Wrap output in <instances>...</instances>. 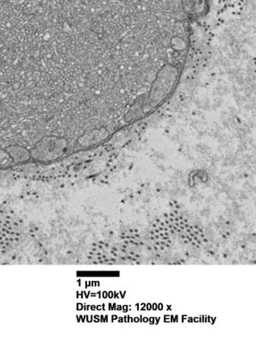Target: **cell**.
<instances>
[{
  "label": "cell",
  "mask_w": 256,
  "mask_h": 337,
  "mask_svg": "<svg viewBox=\"0 0 256 337\" xmlns=\"http://www.w3.org/2000/svg\"><path fill=\"white\" fill-rule=\"evenodd\" d=\"M66 139L61 136L47 135L35 142L30 151V156L38 162H49L64 153L66 149Z\"/></svg>",
  "instance_id": "1"
},
{
  "label": "cell",
  "mask_w": 256,
  "mask_h": 337,
  "mask_svg": "<svg viewBox=\"0 0 256 337\" xmlns=\"http://www.w3.org/2000/svg\"><path fill=\"white\" fill-rule=\"evenodd\" d=\"M6 150L12 156L14 163H23L28 162L31 158L30 151L20 145H11L6 147Z\"/></svg>",
  "instance_id": "2"
},
{
  "label": "cell",
  "mask_w": 256,
  "mask_h": 337,
  "mask_svg": "<svg viewBox=\"0 0 256 337\" xmlns=\"http://www.w3.org/2000/svg\"><path fill=\"white\" fill-rule=\"evenodd\" d=\"M169 222H174V219H173V218H170V219H169Z\"/></svg>",
  "instance_id": "3"
},
{
  "label": "cell",
  "mask_w": 256,
  "mask_h": 337,
  "mask_svg": "<svg viewBox=\"0 0 256 337\" xmlns=\"http://www.w3.org/2000/svg\"><path fill=\"white\" fill-rule=\"evenodd\" d=\"M156 245L161 246V242H156Z\"/></svg>",
  "instance_id": "4"
},
{
  "label": "cell",
  "mask_w": 256,
  "mask_h": 337,
  "mask_svg": "<svg viewBox=\"0 0 256 337\" xmlns=\"http://www.w3.org/2000/svg\"><path fill=\"white\" fill-rule=\"evenodd\" d=\"M156 222H161V220L160 219H156Z\"/></svg>",
  "instance_id": "5"
},
{
  "label": "cell",
  "mask_w": 256,
  "mask_h": 337,
  "mask_svg": "<svg viewBox=\"0 0 256 337\" xmlns=\"http://www.w3.org/2000/svg\"><path fill=\"white\" fill-rule=\"evenodd\" d=\"M161 244H162V245H166V242H161Z\"/></svg>",
  "instance_id": "6"
},
{
  "label": "cell",
  "mask_w": 256,
  "mask_h": 337,
  "mask_svg": "<svg viewBox=\"0 0 256 337\" xmlns=\"http://www.w3.org/2000/svg\"><path fill=\"white\" fill-rule=\"evenodd\" d=\"M170 216H173H173H174V214H173V212H172V213H170Z\"/></svg>",
  "instance_id": "7"
},
{
  "label": "cell",
  "mask_w": 256,
  "mask_h": 337,
  "mask_svg": "<svg viewBox=\"0 0 256 337\" xmlns=\"http://www.w3.org/2000/svg\"><path fill=\"white\" fill-rule=\"evenodd\" d=\"M124 243H125V244H128V243H129V242H128V241H124Z\"/></svg>",
  "instance_id": "8"
},
{
  "label": "cell",
  "mask_w": 256,
  "mask_h": 337,
  "mask_svg": "<svg viewBox=\"0 0 256 337\" xmlns=\"http://www.w3.org/2000/svg\"><path fill=\"white\" fill-rule=\"evenodd\" d=\"M164 216H165V217H167V216H168V215H167V213H165L164 214Z\"/></svg>",
  "instance_id": "9"
},
{
  "label": "cell",
  "mask_w": 256,
  "mask_h": 337,
  "mask_svg": "<svg viewBox=\"0 0 256 337\" xmlns=\"http://www.w3.org/2000/svg\"><path fill=\"white\" fill-rule=\"evenodd\" d=\"M200 237H204V234H201V235H200Z\"/></svg>",
  "instance_id": "10"
},
{
  "label": "cell",
  "mask_w": 256,
  "mask_h": 337,
  "mask_svg": "<svg viewBox=\"0 0 256 337\" xmlns=\"http://www.w3.org/2000/svg\"><path fill=\"white\" fill-rule=\"evenodd\" d=\"M159 237H159L158 235H156V238H157V239H159Z\"/></svg>",
  "instance_id": "11"
},
{
  "label": "cell",
  "mask_w": 256,
  "mask_h": 337,
  "mask_svg": "<svg viewBox=\"0 0 256 337\" xmlns=\"http://www.w3.org/2000/svg\"><path fill=\"white\" fill-rule=\"evenodd\" d=\"M179 208H180V207H179V206H178V205H176V209H179Z\"/></svg>",
  "instance_id": "12"
},
{
  "label": "cell",
  "mask_w": 256,
  "mask_h": 337,
  "mask_svg": "<svg viewBox=\"0 0 256 337\" xmlns=\"http://www.w3.org/2000/svg\"><path fill=\"white\" fill-rule=\"evenodd\" d=\"M159 230H160V231H163V228H161V227H160V228H159Z\"/></svg>",
  "instance_id": "13"
},
{
  "label": "cell",
  "mask_w": 256,
  "mask_h": 337,
  "mask_svg": "<svg viewBox=\"0 0 256 337\" xmlns=\"http://www.w3.org/2000/svg\"><path fill=\"white\" fill-rule=\"evenodd\" d=\"M135 256L136 257V258H139V257H140V255H138V254H136V255H135Z\"/></svg>",
  "instance_id": "14"
},
{
  "label": "cell",
  "mask_w": 256,
  "mask_h": 337,
  "mask_svg": "<svg viewBox=\"0 0 256 337\" xmlns=\"http://www.w3.org/2000/svg\"><path fill=\"white\" fill-rule=\"evenodd\" d=\"M113 249L114 251H118V249H117V248H113Z\"/></svg>",
  "instance_id": "15"
},
{
  "label": "cell",
  "mask_w": 256,
  "mask_h": 337,
  "mask_svg": "<svg viewBox=\"0 0 256 337\" xmlns=\"http://www.w3.org/2000/svg\"><path fill=\"white\" fill-rule=\"evenodd\" d=\"M201 243V241H198V244H200Z\"/></svg>",
  "instance_id": "16"
},
{
  "label": "cell",
  "mask_w": 256,
  "mask_h": 337,
  "mask_svg": "<svg viewBox=\"0 0 256 337\" xmlns=\"http://www.w3.org/2000/svg\"><path fill=\"white\" fill-rule=\"evenodd\" d=\"M155 250H158V248H157V247H155Z\"/></svg>",
  "instance_id": "17"
},
{
  "label": "cell",
  "mask_w": 256,
  "mask_h": 337,
  "mask_svg": "<svg viewBox=\"0 0 256 337\" xmlns=\"http://www.w3.org/2000/svg\"><path fill=\"white\" fill-rule=\"evenodd\" d=\"M167 242H168V243H172V242H171L170 240H168V241H167Z\"/></svg>",
  "instance_id": "18"
},
{
  "label": "cell",
  "mask_w": 256,
  "mask_h": 337,
  "mask_svg": "<svg viewBox=\"0 0 256 337\" xmlns=\"http://www.w3.org/2000/svg\"><path fill=\"white\" fill-rule=\"evenodd\" d=\"M204 242H208V240L207 239H204Z\"/></svg>",
  "instance_id": "19"
},
{
  "label": "cell",
  "mask_w": 256,
  "mask_h": 337,
  "mask_svg": "<svg viewBox=\"0 0 256 337\" xmlns=\"http://www.w3.org/2000/svg\"><path fill=\"white\" fill-rule=\"evenodd\" d=\"M189 228H190L191 230H193V226H190V227H189Z\"/></svg>",
  "instance_id": "20"
},
{
  "label": "cell",
  "mask_w": 256,
  "mask_h": 337,
  "mask_svg": "<svg viewBox=\"0 0 256 337\" xmlns=\"http://www.w3.org/2000/svg\"><path fill=\"white\" fill-rule=\"evenodd\" d=\"M156 233H159L158 230H156Z\"/></svg>",
  "instance_id": "21"
}]
</instances>
